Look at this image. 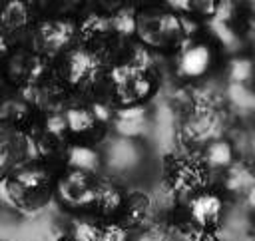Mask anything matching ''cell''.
<instances>
[{"instance_id":"8","label":"cell","mask_w":255,"mask_h":241,"mask_svg":"<svg viewBox=\"0 0 255 241\" xmlns=\"http://www.w3.org/2000/svg\"><path fill=\"white\" fill-rule=\"evenodd\" d=\"M231 84H247L253 78V62L249 58H235L229 66Z\"/></svg>"},{"instance_id":"4","label":"cell","mask_w":255,"mask_h":241,"mask_svg":"<svg viewBox=\"0 0 255 241\" xmlns=\"http://www.w3.org/2000/svg\"><path fill=\"white\" fill-rule=\"evenodd\" d=\"M227 96L239 112H255V92L247 84H229Z\"/></svg>"},{"instance_id":"5","label":"cell","mask_w":255,"mask_h":241,"mask_svg":"<svg viewBox=\"0 0 255 241\" xmlns=\"http://www.w3.org/2000/svg\"><path fill=\"white\" fill-rule=\"evenodd\" d=\"M2 24L6 28H20L28 20V8L22 0H10L2 10Z\"/></svg>"},{"instance_id":"11","label":"cell","mask_w":255,"mask_h":241,"mask_svg":"<svg viewBox=\"0 0 255 241\" xmlns=\"http://www.w3.org/2000/svg\"><path fill=\"white\" fill-rule=\"evenodd\" d=\"M253 179H255V177H251V173H249L247 169L239 167V169H233V171H231L227 185H229L231 189H241V191H245V189L253 183Z\"/></svg>"},{"instance_id":"14","label":"cell","mask_w":255,"mask_h":241,"mask_svg":"<svg viewBox=\"0 0 255 241\" xmlns=\"http://www.w3.org/2000/svg\"><path fill=\"white\" fill-rule=\"evenodd\" d=\"M169 4L173 8H181V10H191V0H169Z\"/></svg>"},{"instance_id":"9","label":"cell","mask_w":255,"mask_h":241,"mask_svg":"<svg viewBox=\"0 0 255 241\" xmlns=\"http://www.w3.org/2000/svg\"><path fill=\"white\" fill-rule=\"evenodd\" d=\"M94 68V60L92 56H88L86 52H76L72 56V62H70V74H72V80H80L84 78L90 70Z\"/></svg>"},{"instance_id":"10","label":"cell","mask_w":255,"mask_h":241,"mask_svg":"<svg viewBox=\"0 0 255 241\" xmlns=\"http://www.w3.org/2000/svg\"><path fill=\"white\" fill-rule=\"evenodd\" d=\"M66 123L74 131H86L94 125V118L86 110H70L68 116H66Z\"/></svg>"},{"instance_id":"1","label":"cell","mask_w":255,"mask_h":241,"mask_svg":"<svg viewBox=\"0 0 255 241\" xmlns=\"http://www.w3.org/2000/svg\"><path fill=\"white\" fill-rule=\"evenodd\" d=\"M211 64V52L203 44L187 48L179 58V74L185 78H199L207 72Z\"/></svg>"},{"instance_id":"13","label":"cell","mask_w":255,"mask_h":241,"mask_svg":"<svg viewBox=\"0 0 255 241\" xmlns=\"http://www.w3.org/2000/svg\"><path fill=\"white\" fill-rule=\"evenodd\" d=\"M245 201H247V205H249L251 209H255V179H253V183L245 189Z\"/></svg>"},{"instance_id":"3","label":"cell","mask_w":255,"mask_h":241,"mask_svg":"<svg viewBox=\"0 0 255 241\" xmlns=\"http://www.w3.org/2000/svg\"><path fill=\"white\" fill-rule=\"evenodd\" d=\"M70 34H72V26L66 22H48L40 28L42 44L48 50H56V48L64 46L70 40Z\"/></svg>"},{"instance_id":"2","label":"cell","mask_w":255,"mask_h":241,"mask_svg":"<svg viewBox=\"0 0 255 241\" xmlns=\"http://www.w3.org/2000/svg\"><path fill=\"white\" fill-rule=\"evenodd\" d=\"M189 209H191L193 221H197L199 225L207 227V225H213L219 219V215H221V201L213 193H201V195H197L191 201Z\"/></svg>"},{"instance_id":"7","label":"cell","mask_w":255,"mask_h":241,"mask_svg":"<svg viewBox=\"0 0 255 241\" xmlns=\"http://www.w3.org/2000/svg\"><path fill=\"white\" fill-rule=\"evenodd\" d=\"M70 163L78 167V171H92L98 167V153L90 147H74L70 151Z\"/></svg>"},{"instance_id":"12","label":"cell","mask_w":255,"mask_h":241,"mask_svg":"<svg viewBox=\"0 0 255 241\" xmlns=\"http://www.w3.org/2000/svg\"><path fill=\"white\" fill-rule=\"evenodd\" d=\"M114 26H116V30H120V32H124V34L131 32V30L135 28L133 14H131L129 10H122V12H118L116 18H114Z\"/></svg>"},{"instance_id":"15","label":"cell","mask_w":255,"mask_h":241,"mask_svg":"<svg viewBox=\"0 0 255 241\" xmlns=\"http://www.w3.org/2000/svg\"><path fill=\"white\" fill-rule=\"evenodd\" d=\"M74 2H78V0H74Z\"/></svg>"},{"instance_id":"6","label":"cell","mask_w":255,"mask_h":241,"mask_svg":"<svg viewBox=\"0 0 255 241\" xmlns=\"http://www.w3.org/2000/svg\"><path fill=\"white\" fill-rule=\"evenodd\" d=\"M205 161L211 167H227L233 161V149L227 141H213L207 145Z\"/></svg>"}]
</instances>
